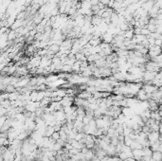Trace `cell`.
<instances>
[{
    "label": "cell",
    "mask_w": 162,
    "mask_h": 161,
    "mask_svg": "<svg viewBox=\"0 0 162 161\" xmlns=\"http://www.w3.org/2000/svg\"><path fill=\"white\" fill-rule=\"evenodd\" d=\"M55 161H56V160H55Z\"/></svg>",
    "instance_id": "obj_3"
},
{
    "label": "cell",
    "mask_w": 162,
    "mask_h": 161,
    "mask_svg": "<svg viewBox=\"0 0 162 161\" xmlns=\"http://www.w3.org/2000/svg\"><path fill=\"white\" fill-rule=\"evenodd\" d=\"M151 158L153 159L154 161H161L162 159V154L161 152L159 151H155L152 153V156Z\"/></svg>",
    "instance_id": "obj_1"
},
{
    "label": "cell",
    "mask_w": 162,
    "mask_h": 161,
    "mask_svg": "<svg viewBox=\"0 0 162 161\" xmlns=\"http://www.w3.org/2000/svg\"><path fill=\"white\" fill-rule=\"evenodd\" d=\"M51 137L53 138L55 141H56L57 139H59L60 138V135H59V132H54L53 134L51 135Z\"/></svg>",
    "instance_id": "obj_2"
}]
</instances>
